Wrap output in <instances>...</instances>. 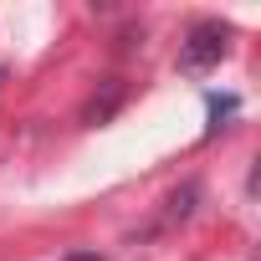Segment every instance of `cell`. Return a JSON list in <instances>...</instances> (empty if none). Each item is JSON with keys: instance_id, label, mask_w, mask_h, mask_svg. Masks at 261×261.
Instances as JSON below:
<instances>
[{"instance_id": "1", "label": "cell", "mask_w": 261, "mask_h": 261, "mask_svg": "<svg viewBox=\"0 0 261 261\" xmlns=\"http://www.w3.org/2000/svg\"><path fill=\"white\" fill-rule=\"evenodd\" d=\"M225 51H230V31H225L220 21H200V26H190V36L179 41V67H185V72H205V67H215Z\"/></svg>"}, {"instance_id": "2", "label": "cell", "mask_w": 261, "mask_h": 261, "mask_svg": "<svg viewBox=\"0 0 261 261\" xmlns=\"http://www.w3.org/2000/svg\"><path fill=\"white\" fill-rule=\"evenodd\" d=\"M123 102V82H108V97L102 102H87V123H102V118H113V108Z\"/></svg>"}, {"instance_id": "3", "label": "cell", "mask_w": 261, "mask_h": 261, "mask_svg": "<svg viewBox=\"0 0 261 261\" xmlns=\"http://www.w3.org/2000/svg\"><path fill=\"white\" fill-rule=\"evenodd\" d=\"M195 200H200V185H185V190H174V195H169V215H164V220H185V215L195 210Z\"/></svg>"}, {"instance_id": "4", "label": "cell", "mask_w": 261, "mask_h": 261, "mask_svg": "<svg viewBox=\"0 0 261 261\" xmlns=\"http://www.w3.org/2000/svg\"><path fill=\"white\" fill-rule=\"evenodd\" d=\"M236 113V97H215L210 92V128H205V134H220V118H230Z\"/></svg>"}, {"instance_id": "5", "label": "cell", "mask_w": 261, "mask_h": 261, "mask_svg": "<svg viewBox=\"0 0 261 261\" xmlns=\"http://www.w3.org/2000/svg\"><path fill=\"white\" fill-rule=\"evenodd\" d=\"M62 261H102V256H97V251H67Z\"/></svg>"}, {"instance_id": "6", "label": "cell", "mask_w": 261, "mask_h": 261, "mask_svg": "<svg viewBox=\"0 0 261 261\" xmlns=\"http://www.w3.org/2000/svg\"><path fill=\"white\" fill-rule=\"evenodd\" d=\"M0 77H6V72H0Z\"/></svg>"}]
</instances>
